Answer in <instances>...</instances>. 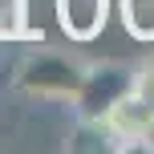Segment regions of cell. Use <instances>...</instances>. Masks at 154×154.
<instances>
[{
  "instance_id": "cell-1",
  "label": "cell",
  "mask_w": 154,
  "mask_h": 154,
  "mask_svg": "<svg viewBox=\"0 0 154 154\" xmlns=\"http://www.w3.org/2000/svg\"><path fill=\"white\" fill-rule=\"evenodd\" d=\"M85 61L61 53V49H32L29 57H20L16 65V89L29 93L37 101H73L77 85H81Z\"/></svg>"
},
{
  "instance_id": "cell-2",
  "label": "cell",
  "mask_w": 154,
  "mask_h": 154,
  "mask_svg": "<svg viewBox=\"0 0 154 154\" xmlns=\"http://www.w3.org/2000/svg\"><path fill=\"white\" fill-rule=\"evenodd\" d=\"M134 85V65L126 61H93L81 69V85L73 93V114L81 122H101L122 97H130Z\"/></svg>"
},
{
  "instance_id": "cell-3",
  "label": "cell",
  "mask_w": 154,
  "mask_h": 154,
  "mask_svg": "<svg viewBox=\"0 0 154 154\" xmlns=\"http://www.w3.org/2000/svg\"><path fill=\"white\" fill-rule=\"evenodd\" d=\"M57 29L73 41V45H89L106 32L109 16H114V0H53Z\"/></svg>"
},
{
  "instance_id": "cell-4",
  "label": "cell",
  "mask_w": 154,
  "mask_h": 154,
  "mask_svg": "<svg viewBox=\"0 0 154 154\" xmlns=\"http://www.w3.org/2000/svg\"><path fill=\"white\" fill-rule=\"evenodd\" d=\"M114 12L134 41L142 45L154 41V0H114Z\"/></svg>"
},
{
  "instance_id": "cell-5",
  "label": "cell",
  "mask_w": 154,
  "mask_h": 154,
  "mask_svg": "<svg viewBox=\"0 0 154 154\" xmlns=\"http://www.w3.org/2000/svg\"><path fill=\"white\" fill-rule=\"evenodd\" d=\"M0 29L4 41H29V0H0Z\"/></svg>"
},
{
  "instance_id": "cell-6",
  "label": "cell",
  "mask_w": 154,
  "mask_h": 154,
  "mask_svg": "<svg viewBox=\"0 0 154 154\" xmlns=\"http://www.w3.org/2000/svg\"><path fill=\"white\" fill-rule=\"evenodd\" d=\"M69 150H109V134L101 122H81L77 118V130L69 138Z\"/></svg>"
},
{
  "instance_id": "cell-7",
  "label": "cell",
  "mask_w": 154,
  "mask_h": 154,
  "mask_svg": "<svg viewBox=\"0 0 154 154\" xmlns=\"http://www.w3.org/2000/svg\"><path fill=\"white\" fill-rule=\"evenodd\" d=\"M130 93L154 114V57H146L142 65H134V85H130Z\"/></svg>"
},
{
  "instance_id": "cell-8",
  "label": "cell",
  "mask_w": 154,
  "mask_h": 154,
  "mask_svg": "<svg viewBox=\"0 0 154 154\" xmlns=\"http://www.w3.org/2000/svg\"><path fill=\"white\" fill-rule=\"evenodd\" d=\"M146 150L154 154V122H150V130H146Z\"/></svg>"
},
{
  "instance_id": "cell-9",
  "label": "cell",
  "mask_w": 154,
  "mask_h": 154,
  "mask_svg": "<svg viewBox=\"0 0 154 154\" xmlns=\"http://www.w3.org/2000/svg\"><path fill=\"white\" fill-rule=\"evenodd\" d=\"M0 41H4V29H0Z\"/></svg>"
}]
</instances>
